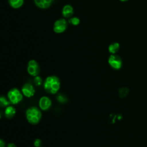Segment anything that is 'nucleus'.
Masks as SVG:
<instances>
[{"mask_svg": "<svg viewBox=\"0 0 147 147\" xmlns=\"http://www.w3.org/2000/svg\"><path fill=\"white\" fill-rule=\"evenodd\" d=\"M44 88L45 91L51 94H56L60 88L59 78L55 75L48 76L44 82Z\"/></svg>", "mask_w": 147, "mask_h": 147, "instance_id": "nucleus-1", "label": "nucleus"}, {"mask_svg": "<svg viewBox=\"0 0 147 147\" xmlns=\"http://www.w3.org/2000/svg\"><path fill=\"white\" fill-rule=\"evenodd\" d=\"M26 118L28 122L32 125H36L40 122L42 118V113L37 107H31L26 111Z\"/></svg>", "mask_w": 147, "mask_h": 147, "instance_id": "nucleus-2", "label": "nucleus"}, {"mask_svg": "<svg viewBox=\"0 0 147 147\" xmlns=\"http://www.w3.org/2000/svg\"><path fill=\"white\" fill-rule=\"evenodd\" d=\"M18 88H13L7 92V98L13 105H17L23 99V95Z\"/></svg>", "mask_w": 147, "mask_h": 147, "instance_id": "nucleus-3", "label": "nucleus"}, {"mask_svg": "<svg viewBox=\"0 0 147 147\" xmlns=\"http://www.w3.org/2000/svg\"><path fill=\"white\" fill-rule=\"evenodd\" d=\"M27 71L28 74L32 76H38L40 72V67L37 61L30 60L28 63Z\"/></svg>", "mask_w": 147, "mask_h": 147, "instance_id": "nucleus-4", "label": "nucleus"}, {"mask_svg": "<svg viewBox=\"0 0 147 147\" xmlns=\"http://www.w3.org/2000/svg\"><path fill=\"white\" fill-rule=\"evenodd\" d=\"M108 63L110 66L114 69H119L122 65L121 58L115 54L111 55L108 59Z\"/></svg>", "mask_w": 147, "mask_h": 147, "instance_id": "nucleus-5", "label": "nucleus"}, {"mask_svg": "<svg viewBox=\"0 0 147 147\" xmlns=\"http://www.w3.org/2000/svg\"><path fill=\"white\" fill-rule=\"evenodd\" d=\"M68 26L67 21L64 18H60L56 20L53 25V31L56 33H61L64 32Z\"/></svg>", "mask_w": 147, "mask_h": 147, "instance_id": "nucleus-6", "label": "nucleus"}, {"mask_svg": "<svg viewBox=\"0 0 147 147\" xmlns=\"http://www.w3.org/2000/svg\"><path fill=\"white\" fill-rule=\"evenodd\" d=\"M21 91L23 95L27 98H31L35 94V89L34 86L29 83H25L22 86Z\"/></svg>", "mask_w": 147, "mask_h": 147, "instance_id": "nucleus-7", "label": "nucleus"}, {"mask_svg": "<svg viewBox=\"0 0 147 147\" xmlns=\"http://www.w3.org/2000/svg\"><path fill=\"white\" fill-rule=\"evenodd\" d=\"M38 105L40 109L44 111H47L51 107L52 100L49 97L44 96L40 99Z\"/></svg>", "mask_w": 147, "mask_h": 147, "instance_id": "nucleus-8", "label": "nucleus"}, {"mask_svg": "<svg viewBox=\"0 0 147 147\" xmlns=\"http://www.w3.org/2000/svg\"><path fill=\"white\" fill-rule=\"evenodd\" d=\"M36 5L41 9L48 8L52 3L53 0H34Z\"/></svg>", "mask_w": 147, "mask_h": 147, "instance_id": "nucleus-9", "label": "nucleus"}, {"mask_svg": "<svg viewBox=\"0 0 147 147\" xmlns=\"http://www.w3.org/2000/svg\"><path fill=\"white\" fill-rule=\"evenodd\" d=\"M74 14V9L70 5H65L62 10V15L65 18H69Z\"/></svg>", "mask_w": 147, "mask_h": 147, "instance_id": "nucleus-10", "label": "nucleus"}, {"mask_svg": "<svg viewBox=\"0 0 147 147\" xmlns=\"http://www.w3.org/2000/svg\"><path fill=\"white\" fill-rule=\"evenodd\" d=\"M16 113V109L12 106H9L6 107L5 110V116L7 119L13 118Z\"/></svg>", "mask_w": 147, "mask_h": 147, "instance_id": "nucleus-11", "label": "nucleus"}, {"mask_svg": "<svg viewBox=\"0 0 147 147\" xmlns=\"http://www.w3.org/2000/svg\"><path fill=\"white\" fill-rule=\"evenodd\" d=\"M119 49V44L118 42H113L111 44L108 48L109 52L111 54H115Z\"/></svg>", "mask_w": 147, "mask_h": 147, "instance_id": "nucleus-12", "label": "nucleus"}, {"mask_svg": "<svg viewBox=\"0 0 147 147\" xmlns=\"http://www.w3.org/2000/svg\"><path fill=\"white\" fill-rule=\"evenodd\" d=\"M10 5L14 9L20 8L24 3V0H8Z\"/></svg>", "mask_w": 147, "mask_h": 147, "instance_id": "nucleus-13", "label": "nucleus"}, {"mask_svg": "<svg viewBox=\"0 0 147 147\" xmlns=\"http://www.w3.org/2000/svg\"><path fill=\"white\" fill-rule=\"evenodd\" d=\"M10 102L9 99H6L4 96H1L0 97V106L1 107H7L10 106Z\"/></svg>", "mask_w": 147, "mask_h": 147, "instance_id": "nucleus-14", "label": "nucleus"}, {"mask_svg": "<svg viewBox=\"0 0 147 147\" xmlns=\"http://www.w3.org/2000/svg\"><path fill=\"white\" fill-rule=\"evenodd\" d=\"M129 90L126 87H122L118 90V95L120 98H124L129 94Z\"/></svg>", "mask_w": 147, "mask_h": 147, "instance_id": "nucleus-15", "label": "nucleus"}, {"mask_svg": "<svg viewBox=\"0 0 147 147\" xmlns=\"http://www.w3.org/2000/svg\"><path fill=\"white\" fill-rule=\"evenodd\" d=\"M68 22L73 25H78L80 23V20L79 18L74 17L69 18L68 20Z\"/></svg>", "mask_w": 147, "mask_h": 147, "instance_id": "nucleus-16", "label": "nucleus"}, {"mask_svg": "<svg viewBox=\"0 0 147 147\" xmlns=\"http://www.w3.org/2000/svg\"><path fill=\"white\" fill-rule=\"evenodd\" d=\"M56 98H57V101L61 103H65L67 101V99L65 97V96H64L61 94H58Z\"/></svg>", "mask_w": 147, "mask_h": 147, "instance_id": "nucleus-17", "label": "nucleus"}, {"mask_svg": "<svg viewBox=\"0 0 147 147\" xmlns=\"http://www.w3.org/2000/svg\"><path fill=\"white\" fill-rule=\"evenodd\" d=\"M34 83L36 86H40L42 84V78L39 76H34V80H33Z\"/></svg>", "mask_w": 147, "mask_h": 147, "instance_id": "nucleus-18", "label": "nucleus"}, {"mask_svg": "<svg viewBox=\"0 0 147 147\" xmlns=\"http://www.w3.org/2000/svg\"><path fill=\"white\" fill-rule=\"evenodd\" d=\"M33 144L34 146L35 147H41V145H42V141L39 138H36L34 142H33Z\"/></svg>", "mask_w": 147, "mask_h": 147, "instance_id": "nucleus-19", "label": "nucleus"}, {"mask_svg": "<svg viewBox=\"0 0 147 147\" xmlns=\"http://www.w3.org/2000/svg\"><path fill=\"white\" fill-rule=\"evenodd\" d=\"M0 147H5V142L2 140H0Z\"/></svg>", "mask_w": 147, "mask_h": 147, "instance_id": "nucleus-20", "label": "nucleus"}, {"mask_svg": "<svg viewBox=\"0 0 147 147\" xmlns=\"http://www.w3.org/2000/svg\"><path fill=\"white\" fill-rule=\"evenodd\" d=\"M7 147H17V146L14 144V143H9Z\"/></svg>", "mask_w": 147, "mask_h": 147, "instance_id": "nucleus-21", "label": "nucleus"}, {"mask_svg": "<svg viewBox=\"0 0 147 147\" xmlns=\"http://www.w3.org/2000/svg\"><path fill=\"white\" fill-rule=\"evenodd\" d=\"M120 1H122V2H125V1H127L129 0H119Z\"/></svg>", "mask_w": 147, "mask_h": 147, "instance_id": "nucleus-22", "label": "nucleus"}, {"mask_svg": "<svg viewBox=\"0 0 147 147\" xmlns=\"http://www.w3.org/2000/svg\"><path fill=\"white\" fill-rule=\"evenodd\" d=\"M41 147H43V146H41Z\"/></svg>", "mask_w": 147, "mask_h": 147, "instance_id": "nucleus-23", "label": "nucleus"}]
</instances>
